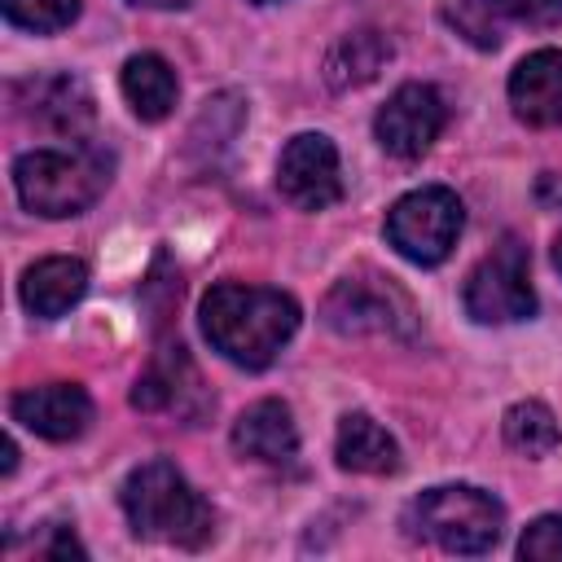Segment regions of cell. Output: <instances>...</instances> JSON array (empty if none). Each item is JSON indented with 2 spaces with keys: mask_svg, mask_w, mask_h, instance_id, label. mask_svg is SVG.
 Wrapping results in <instances>:
<instances>
[{
  "mask_svg": "<svg viewBox=\"0 0 562 562\" xmlns=\"http://www.w3.org/2000/svg\"><path fill=\"white\" fill-rule=\"evenodd\" d=\"M123 514L132 522V531L140 540H158V544H180V549H198L215 536V514L211 505L193 492V483L162 457L136 465L123 479Z\"/></svg>",
  "mask_w": 562,
  "mask_h": 562,
  "instance_id": "3",
  "label": "cell"
},
{
  "mask_svg": "<svg viewBox=\"0 0 562 562\" xmlns=\"http://www.w3.org/2000/svg\"><path fill=\"white\" fill-rule=\"evenodd\" d=\"M233 448L263 465H290L299 457V430L281 400H255L233 422Z\"/></svg>",
  "mask_w": 562,
  "mask_h": 562,
  "instance_id": "14",
  "label": "cell"
},
{
  "mask_svg": "<svg viewBox=\"0 0 562 562\" xmlns=\"http://www.w3.org/2000/svg\"><path fill=\"white\" fill-rule=\"evenodd\" d=\"M119 83H123V97H127L132 114L145 119V123L167 119L171 105H176V92H180L176 70H171L158 53H136V57H127Z\"/></svg>",
  "mask_w": 562,
  "mask_h": 562,
  "instance_id": "18",
  "label": "cell"
},
{
  "mask_svg": "<svg viewBox=\"0 0 562 562\" xmlns=\"http://www.w3.org/2000/svg\"><path fill=\"white\" fill-rule=\"evenodd\" d=\"M465 224V206L452 189L443 184H422L413 193H404L391 211H386V241L422 268H435L452 255L457 237Z\"/></svg>",
  "mask_w": 562,
  "mask_h": 562,
  "instance_id": "5",
  "label": "cell"
},
{
  "mask_svg": "<svg viewBox=\"0 0 562 562\" xmlns=\"http://www.w3.org/2000/svg\"><path fill=\"white\" fill-rule=\"evenodd\" d=\"M334 452H338V465L351 474H395L400 470V443L369 413H347L338 422Z\"/></svg>",
  "mask_w": 562,
  "mask_h": 562,
  "instance_id": "17",
  "label": "cell"
},
{
  "mask_svg": "<svg viewBox=\"0 0 562 562\" xmlns=\"http://www.w3.org/2000/svg\"><path fill=\"white\" fill-rule=\"evenodd\" d=\"M496 13L527 22V26H553L562 22V0H492Z\"/></svg>",
  "mask_w": 562,
  "mask_h": 562,
  "instance_id": "23",
  "label": "cell"
},
{
  "mask_svg": "<svg viewBox=\"0 0 562 562\" xmlns=\"http://www.w3.org/2000/svg\"><path fill=\"white\" fill-rule=\"evenodd\" d=\"M110 176H114V158L92 140L26 149L13 162V189L22 206L44 220H66L88 211L110 189Z\"/></svg>",
  "mask_w": 562,
  "mask_h": 562,
  "instance_id": "2",
  "label": "cell"
},
{
  "mask_svg": "<svg viewBox=\"0 0 562 562\" xmlns=\"http://www.w3.org/2000/svg\"><path fill=\"white\" fill-rule=\"evenodd\" d=\"M452 22H457V31H461L470 44H479V48H496V44H501V35H496V26H492V0H457V4H452Z\"/></svg>",
  "mask_w": 562,
  "mask_h": 562,
  "instance_id": "21",
  "label": "cell"
},
{
  "mask_svg": "<svg viewBox=\"0 0 562 562\" xmlns=\"http://www.w3.org/2000/svg\"><path fill=\"white\" fill-rule=\"evenodd\" d=\"M0 9L13 26L35 31V35L66 31L79 18V0H0Z\"/></svg>",
  "mask_w": 562,
  "mask_h": 562,
  "instance_id": "20",
  "label": "cell"
},
{
  "mask_svg": "<svg viewBox=\"0 0 562 562\" xmlns=\"http://www.w3.org/2000/svg\"><path fill=\"white\" fill-rule=\"evenodd\" d=\"M404 527L422 540H435L448 553H487L505 531V509L483 487L443 483V487H426L408 505Z\"/></svg>",
  "mask_w": 562,
  "mask_h": 562,
  "instance_id": "4",
  "label": "cell"
},
{
  "mask_svg": "<svg viewBox=\"0 0 562 562\" xmlns=\"http://www.w3.org/2000/svg\"><path fill=\"white\" fill-rule=\"evenodd\" d=\"M465 316L479 325H514L536 316V290H531V259L518 237H505L492 246L465 277L461 290Z\"/></svg>",
  "mask_w": 562,
  "mask_h": 562,
  "instance_id": "6",
  "label": "cell"
},
{
  "mask_svg": "<svg viewBox=\"0 0 562 562\" xmlns=\"http://www.w3.org/2000/svg\"><path fill=\"white\" fill-rule=\"evenodd\" d=\"M509 105L531 127H562V48H536L514 66Z\"/></svg>",
  "mask_w": 562,
  "mask_h": 562,
  "instance_id": "13",
  "label": "cell"
},
{
  "mask_svg": "<svg viewBox=\"0 0 562 562\" xmlns=\"http://www.w3.org/2000/svg\"><path fill=\"white\" fill-rule=\"evenodd\" d=\"M553 268L562 272V233H558V241H553Z\"/></svg>",
  "mask_w": 562,
  "mask_h": 562,
  "instance_id": "26",
  "label": "cell"
},
{
  "mask_svg": "<svg viewBox=\"0 0 562 562\" xmlns=\"http://www.w3.org/2000/svg\"><path fill=\"white\" fill-rule=\"evenodd\" d=\"M13 422H22L26 430H35L40 439L66 443L79 439L92 422V395L79 382H44V386H26L9 400Z\"/></svg>",
  "mask_w": 562,
  "mask_h": 562,
  "instance_id": "11",
  "label": "cell"
},
{
  "mask_svg": "<svg viewBox=\"0 0 562 562\" xmlns=\"http://www.w3.org/2000/svg\"><path fill=\"white\" fill-rule=\"evenodd\" d=\"M132 404L145 408V413H180V417H198L211 400L202 391V378L189 360V351L176 342V347H162L154 356V364L145 369V378L136 382L132 391Z\"/></svg>",
  "mask_w": 562,
  "mask_h": 562,
  "instance_id": "12",
  "label": "cell"
},
{
  "mask_svg": "<svg viewBox=\"0 0 562 562\" xmlns=\"http://www.w3.org/2000/svg\"><path fill=\"white\" fill-rule=\"evenodd\" d=\"M443 97L430 83H404L373 119V136L395 158H422L443 132Z\"/></svg>",
  "mask_w": 562,
  "mask_h": 562,
  "instance_id": "9",
  "label": "cell"
},
{
  "mask_svg": "<svg viewBox=\"0 0 562 562\" xmlns=\"http://www.w3.org/2000/svg\"><path fill=\"white\" fill-rule=\"evenodd\" d=\"M518 558L558 562V558H562V518H558V514L536 518V522L522 531V540H518Z\"/></svg>",
  "mask_w": 562,
  "mask_h": 562,
  "instance_id": "22",
  "label": "cell"
},
{
  "mask_svg": "<svg viewBox=\"0 0 562 562\" xmlns=\"http://www.w3.org/2000/svg\"><path fill=\"white\" fill-rule=\"evenodd\" d=\"M277 189L299 211H325L342 198L338 149L325 132H299L277 158Z\"/></svg>",
  "mask_w": 562,
  "mask_h": 562,
  "instance_id": "8",
  "label": "cell"
},
{
  "mask_svg": "<svg viewBox=\"0 0 562 562\" xmlns=\"http://www.w3.org/2000/svg\"><path fill=\"white\" fill-rule=\"evenodd\" d=\"M132 4H145V9H184L189 0H132Z\"/></svg>",
  "mask_w": 562,
  "mask_h": 562,
  "instance_id": "24",
  "label": "cell"
},
{
  "mask_svg": "<svg viewBox=\"0 0 562 562\" xmlns=\"http://www.w3.org/2000/svg\"><path fill=\"white\" fill-rule=\"evenodd\" d=\"M391 61V40L373 26L347 31L329 44L325 53V83L347 92V88H364L369 79H378V70Z\"/></svg>",
  "mask_w": 562,
  "mask_h": 562,
  "instance_id": "16",
  "label": "cell"
},
{
  "mask_svg": "<svg viewBox=\"0 0 562 562\" xmlns=\"http://www.w3.org/2000/svg\"><path fill=\"white\" fill-rule=\"evenodd\" d=\"M321 316L338 334H391V338H408L413 334V303H408V294L391 277H378V272L342 277L325 294Z\"/></svg>",
  "mask_w": 562,
  "mask_h": 562,
  "instance_id": "7",
  "label": "cell"
},
{
  "mask_svg": "<svg viewBox=\"0 0 562 562\" xmlns=\"http://www.w3.org/2000/svg\"><path fill=\"white\" fill-rule=\"evenodd\" d=\"M13 465H18V443L4 439V474H13Z\"/></svg>",
  "mask_w": 562,
  "mask_h": 562,
  "instance_id": "25",
  "label": "cell"
},
{
  "mask_svg": "<svg viewBox=\"0 0 562 562\" xmlns=\"http://www.w3.org/2000/svg\"><path fill=\"white\" fill-rule=\"evenodd\" d=\"M198 316L206 342L241 369H268L299 329V303L285 290L241 281L211 285Z\"/></svg>",
  "mask_w": 562,
  "mask_h": 562,
  "instance_id": "1",
  "label": "cell"
},
{
  "mask_svg": "<svg viewBox=\"0 0 562 562\" xmlns=\"http://www.w3.org/2000/svg\"><path fill=\"white\" fill-rule=\"evenodd\" d=\"M558 439H562L558 417H553L540 400H522V404H514V408L505 413V443H509L514 452H522V457L536 461V457L553 452Z\"/></svg>",
  "mask_w": 562,
  "mask_h": 562,
  "instance_id": "19",
  "label": "cell"
},
{
  "mask_svg": "<svg viewBox=\"0 0 562 562\" xmlns=\"http://www.w3.org/2000/svg\"><path fill=\"white\" fill-rule=\"evenodd\" d=\"M18 105L26 110V119L35 127H44L53 136H70V140H83L97 119V101H92L88 83L75 75H44V79L18 83Z\"/></svg>",
  "mask_w": 562,
  "mask_h": 562,
  "instance_id": "10",
  "label": "cell"
},
{
  "mask_svg": "<svg viewBox=\"0 0 562 562\" xmlns=\"http://www.w3.org/2000/svg\"><path fill=\"white\" fill-rule=\"evenodd\" d=\"M88 290V268L70 255H53V259H40L22 272V303L31 316L40 321H57L66 316Z\"/></svg>",
  "mask_w": 562,
  "mask_h": 562,
  "instance_id": "15",
  "label": "cell"
},
{
  "mask_svg": "<svg viewBox=\"0 0 562 562\" xmlns=\"http://www.w3.org/2000/svg\"><path fill=\"white\" fill-rule=\"evenodd\" d=\"M259 4H268V0H259Z\"/></svg>",
  "mask_w": 562,
  "mask_h": 562,
  "instance_id": "27",
  "label": "cell"
}]
</instances>
